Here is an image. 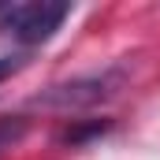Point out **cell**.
<instances>
[{
  "label": "cell",
  "instance_id": "obj_1",
  "mask_svg": "<svg viewBox=\"0 0 160 160\" xmlns=\"http://www.w3.org/2000/svg\"><path fill=\"white\" fill-rule=\"evenodd\" d=\"M123 86H127V63H112L104 71L78 75V78H67V82L41 89L38 97H30V108L56 112V116H78V112H93V108L108 104L112 97H119Z\"/></svg>",
  "mask_w": 160,
  "mask_h": 160
},
{
  "label": "cell",
  "instance_id": "obj_2",
  "mask_svg": "<svg viewBox=\"0 0 160 160\" xmlns=\"http://www.w3.org/2000/svg\"><path fill=\"white\" fill-rule=\"evenodd\" d=\"M71 15V4L63 0H30V4H11V8H0V34L15 45H41L48 41L63 19Z\"/></svg>",
  "mask_w": 160,
  "mask_h": 160
},
{
  "label": "cell",
  "instance_id": "obj_3",
  "mask_svg": "<svg viewBox=\"0 0 160 160\" xmlns=\"http://www.w3.org/2000/svg\"><path fill=\"white\" fill-rule=\"evenodd\" d=\"M26 134H30V119L26 116H0V153L15 149Z\"/></svg>",
  "mask_w": 160,
  "mask_h": 160
},
{
  "label": "cell",
  "instance_id": "obj_4",
  "mask_svg": "<svg viewBox=\"0 0 160 160\" xmlns=\"http://www.w3.org/2000/svg\"><path fill=\"white\" fill-rule=\"evenodd\" d=\"M108 127H112L108 119H104V123H101V119H93V123H75V127H71V130H67V134H63L60 142H63V145H82V142H89V138L104 134Z\"/></svg>",
  "mask_w": 160,
  "mask_h": 160
},
{
  "label": "cell",
  "instance_id": "obj_5",
  "mask_svg": "<svg viewBox=\"0 0 160 160\" xmlns=\"http://www.w3.org/2000/svg\"><path fill=\"white\" fill-rule=\"evenodd\" d=\"M22 63H26L22 56H0V82H4V78H11V75L22 67Z\"/></svg>",
  "mask_w": 160,
  "mask_h": 160
}]
</instances>
